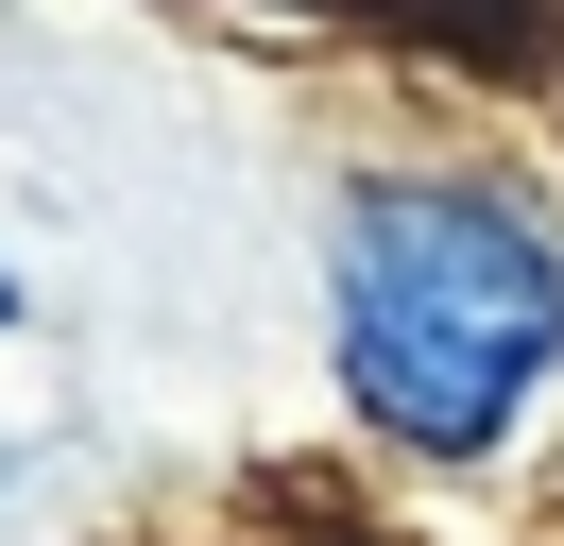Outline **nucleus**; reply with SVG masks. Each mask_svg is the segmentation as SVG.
<instances>
[{
	"label": "nucleus",
	"mask_w": 564,
	"mask_h": 546,
	"mask_svg": "<svg viewBox=\"0 0 564 546\" xmlns=\"http://www.w3.org/2000/svg\"><path fill=\"white\" fill-rule=\"evenodd\" d=\"M325 307H343V393L427 461L513 444V410L564 375V239L479 171H377L343 188L325 239Z\"/></svg>",
	"instance_id": "1"
},
{
	"label": "nucleus",
	"mask_w": 564,
	"mask_h": 546,
	"mask_svg": "<svg viewBox=\"0 0 564 546\" xmlns=\"http://www.w3.org/2000/svg\"><path fill=\"white\" fill-rule=\"evenodd\" d=\"M0 325H18V256H0Z\"/></svg>",
	"instance_id": "2"
}]
</instances>
